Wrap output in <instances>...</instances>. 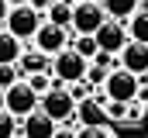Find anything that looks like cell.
<instances>
[{
  "label": "cell",
  "mask_w": 148,
  "mask_h": 138,
  "mask_svg": "<svg viewBox=\"0 0 148 138\" xmlns=\"http://www.w3.org/2000/svg\"><path fill=\"white\" fill-rule=\"evenodd\" d=\"M138 86H141V79L138 76H131L127 69H110L107 72V79H103V100H114V104H131L138 97Z\"/></svg>",
  "instance_id": "cell-1"
},
{
  "label": "cell",
  "mask_w": 148,
  "mask_h": 138,
  "mask_svg": "<svg viewBox=\"0 0 148 138\" xmlns=\"http://www.w3.org/2000/svg\"><path fill=\"white\" fill-rule=\"evenodd\" d=\"M86 59L83 55H76L73 48H62V52H55L52 55V79L55 83H83V76H86Z\"/></svg>",
  "instance_id": "cell-2"
},
{
  "label": "cell",
  "mask_w": 148,
  "mask_h": 138,
  "mask_svg": "<svg viewBox=\"0 0 148 138\" xmlns=\"http://www.w3.org/2000/svg\"><path fill=\"white\" fill-rule=\"evenodd\" d=\"M38 110H41V114H48L55 124H66V121L76 114V104H73V97L66 93V86H52L48 93H41V97H38Z\"/></svg>",
  "instance_id": "cell-3"
},
{
  "label": "cell",
  "mask_w": 148,
  "mask_h": 138,
  "mask_svg": "<svg viewBox=\"0 0 148 138\" xmlns=\"http://www.w3.org/2000/svg\"><path fill=\"white\" fill-rule=\"evenodd\" d=\"M3 110H7L10 117H28L31 110H38V93L24 83V79H17L14 86L3 90Z\"/></svg>",
  "instance_id": "cell-4"
},
{
  "label": "cell",
  "mask_w": 148,
  "mask_h": 138,
  "mask_svg": "<svg viewBox=\"0 0 148 138\" xmlns=\"http://www.w3.org/2000/svg\"><path fill=\"white\" fill-rule=\"evenodd\" d=\"M38 24H41V14L31 10L28 3H21V7H10V14L3 21V31H10L17 41H28V38H35Z\"/></svg>",
  "instance_id": "cell-5"
},
{
  "label": "cell",
  "mask_w": 148,
  "mask_h": 138,
  "mask_svg": "<svg viewBox=\"0 0 148 138\" xmlns=\"http://www.w3.org/2000/svg\"><path fill=\"white\" fill-rule=\"evenodd\" d=\"M103 21H107V14H103L100 3H93V0H79V3H73V21H69V28H73L76 34H93Z\"/></svg>",
  "instance_id": "cell-6"
},
{
  "label": "cell",
  "mask_w": 148,
  "mask_h": 138,
  "mask_svg": "<svg viewBox=\"0 0 148 138\" xmlns=\"http://www.w3.org/2000/svg\"><path fill=\"white\" fill-rule=\"evenodd\" d=\"M93 41H97V52H107V55H117L124 45H127V31L121 21H103L97 31H93Z\"/></svg>",
  "instance_id": "cell-7"
},
{
  "label": "cell",
  "mask_w": 148,
  "mask_h": 138,
  "mask_svg": "<svg viewBox=\"0 0 148 138\" xmlns=\"http://www.w3.org/2000/svg\"><path fill=\"white\" fill-rule=\"evenodd\" d=\"M31 41H35V48H38V52H45V55L52 59L55 52L69 48V31H66V28H55V24H48V21H41Z\"/></svg>",
  "instance_id": "cell-8"
},
{
  "label": "cell",
  "mask_w": 148,
  "mask_h": 138,
  "mask_svg": "<svg viewBox=\"0 0 148 138\" xmlns=\"http://www.w3.org/2000/svg\"><path fill=\"white\" fill-rule=\"evenodd\" d=\"M103 97H86V100L76 104V121L79 128H107V114H103Z\"/></svg>",
  "instance_id": "cell-9"
},
{
  "label": "cell",
  "mask_w": 148,
  "mask_h": 138,
  "mask_svg": "<svg viewBox=\"0 0 148 138\" xmlns=\"http://www.w3.org/2000/svg\"><path fill=\"white\" fill-rule=\"evenodd\" d=\"M117 59H121V69H127L131 76H145L148 72V45L127 41V45L117 52Z\"/></svg>",
  "instance_id": "cell-10"
},
{
  "label": "cell",
  "mask_w": 148,
  "mask_h": 138,
  "mask_svg": "<svg viewBox=\"0 0 148 138\" xmlns=\"http://www.w3.org/2000/svg\"><path fill=\"white\" fill-rule=\"evenodd\" d=\"M55 128H59V124H55L48 114H41V110H31L28 117H21V135L24 138H52Z\"/></svg>",
  "instance_id": "cell-11"
},
{
  "label": "cell",
  "mask_w": 148,
  "mask_h": 138,
  "mask_svg": "<svg viewBox=\"0 0 148 138\" xmlns=\"http://www.w3.org/2000/svg\"><path fill=\"white\" fill-rule=\"evenodd\" d=\"M100 7H103V14L110 21H121V24L131 14H138V0H100Z\"/></svg>",
  "instance_id": "cell-12"
},
{
  "label": "cell",
  "mask_w": 148,
  "mask_h": 138,
  "mask_svg": "<svg viewBox=\"0 0 148 138\" xmlns=\"http://www.w3.org/2000/svg\"><path fill=\"white\" fill-rule=\"evenodd\" d=\"M17 59H21V41L0 28V66H17Z\"/></svg>",
  "instance_id": "cell-13"
},
{
  "label": "cell",
  "mask_w": 148,
  "mask_h": 138,
  "mask_svg": "<svg viewBox=\"0 0 148 138\" xmlns=\"http://www.w3.org/2000/svg\"><path fill=\"white\" fill-rule=\"evenodd\" d=\"M17 62H21V69H24L28 76H31V72H48V69H52V59H48L45 52H38V48L21 52V59H17Z\"/></svg>",
  "instance_id": "cell-14"
},
{
  "label": "cell",
  "mask_w": 148,
  "mask_h": 138,
  "mask_svg": "<svg viewBox=\"0 0 148 138\" xmlns=\"http://www.w3.org/2000/svg\"><path fill=\"white\" fill-rule=\"evenodd\" d=\"M45 14H48V24H55V28H66V31H69V21H73V3H69V0H55Z\"/></svg>",
  "instance_id": "cell-15"
},
{
  "label": "cell",
  "mask_w": 148,
  "mask_h": 138,
  "mask_svg": "<svg viewBox=\"0 0 148 138\" xmlns=\"http://www.w3.org/2000/svg\"><path fill=\"white\" fill-rule=\"evenodd\" d=\"M124 31H127V41H141V45H148V14H141V10L131 14Z\"/></svg>",
  "instance_id": "cell-16"
},
{
  "label": "cell",
  "mask_w": 148,
  "mask_h": 138,
  "mask_svg": "<svg viewBox=\"0 0 148 138\" xmlns=\"http://www.w3.org/2000/svg\"><path fill=\"white\" fill-rule=\"evenodd\" d=\"M69 48H73L76 55H83L86 62H90V59L97 55V41H93V34H76V38H73V45H69Z\"/></svg>",
  "instance_id": "cell-17"
},
{
  "label": "cell",
  "mask_w": 148,
  "mask_h": 138,
  "mask_svg": "<svg viewBox=\"0 0 148 138\" xmlns=\"http://www.w3.org/2000/svg\"><path fill=\"white\" fill-rule=\"evenodd\" d=\"M107 72H110V69H103V66H97V62H90V66H86V76H83V83H86L90 90H97V86H103Z\"/></svg>",
  "instance_id": "cell-18"
},
{
  "label": "cell",
  "mask_w": 148,
  "mask_h": 138,
  "mask_svg": "<svg viewBox=\"0 0 148 138\" xmlns=\"http://www.w3.org/2000/svg\"><path fill=\"white\" fill-rule=\"evenodd\" d=\"M24 83H28V86H31V90H35L38 97H41V93H48V90H52V79H48V72H31V76H28V79H24Z\"/></svg>",
  "instance_id": "cell-19"
},
{
  "label": "cell",
  "mask_w": 148,
  "mask_h": 138,
  "mask_svg": "<svg viewBox=\"0 0 148 138\" xmlns=\"http://www.w3.org/2000/svg\"><path fill=\"white\" fill-rule=\"evenodd\" d=\"M124 121H127V124H138V121H145V104L131 100V104H127V110H124Z\"/></svg>",
  "instance_id": "cell-20"
},
{
  "label": "cell",
  "mask_w": 148,
  "mask_h": 138,
  "mask_svg": "<svg viewBox=\"0 0 148 138\" xmlns=\"http://www.w3.org/2000/svg\"><path fill=\"white\" fill-rule=\"evenodd\" d=\"M14 131H17V121L7 110H0V138H14Z\"/></svg>",
  "instance_id": "cell-21"
},
{
  "label": "cell",
  "mask_w": 148,
  "mask_h": 138,
  "mask_svg": "<svg viewBox=\"0 0 148 138\" xmlns=\"http://www.w3.org/2000/svg\"><path fill=\"white\" fill-rule=\"evenodd\" d=\"M17 83V66H0V90Z\"/></svg>",
  "instance_id": "cell-22"
},
{
  "label": "cell",
  "mask_w": 148,
  "mask_h": 138,
  "mask_svg": "<svg viewBox=\"0 0 148 138\" xmlns=\"http://www.w3.org/2000/svg\"><path fill=\"white\" fill-rule=\"evenodd\" d=\"M66 93L73 97V104H79V100H86V97H90L93 90H90L86 83H69V90H66Z\"/></svg>",
  "instance_id": "cell-23"
},
{
  "label": "cell",
  "mask_w": 148,
  "mask_h": 138,
  "mask_svg": "<svg viewBox=\"0 0 148 138\" xmlns=\"http://www.w3.org/2000/svg\"><path fill=\"white\" fill-rule=\"evenodd\" d=\"M76 138H114L110 128H76Z\"/></svg>",
  "instance_id": "cell-24"
},
{
  "label": "cell",
  "mask_w": 148,
  "mask_h": 138,
  "mask_svg": "<svg viewBox=\"0 0 148 138\" xmlns=\"http://www.w3.org/2000/svg\"><path fill=\"white\" fill-rule=\"evenodd\" d=\"M52 138H76V131H73V128H55Z\"/></svg>",
  "instance_id": "cell-25"
},
{
  "label": "cell",
  "mask_w": 148,
  "mask_h": 138,
  "mask_svg": "<svg viewBox=\"0 0 148 138\" xmlns=\"http://www.w3.org/2000/svg\"><path fill=\"white\" fill-rule=\"evenodd\" d=\"M7 14H10V3H7V0H0V24L7 21Z\"/></svg>",
  "instance_id": "cell-26"
},
{
  "label": "cell",
  "mask_w": 148,
  "mask_h": 138,
  "mask_svg": "<svg viewBox=\"0 0 148 138\" xmlns=\"http://www.w3.org/2000/svg\"><path fill=\"white\" fill-rule=\"evenodd\" d=\"M7 3H10V7H21V3H28V0H7Z\"/></svg>",
  "instance_id": "cell-27"
},
{
  "label": "cell",
  "mask_w": 148,
  "mask_h": 138,
  "mask_svg": "<svg viewBox=\"0 0 148 138\" xmlns=\"http://www.w3.org/2000/svg\"><path fill=\"white\" fill-rule=\"evenodd\" d=\"M0 110H3V90H0Z\"/></svg>",
  "instance_id": "cell-28"
},
{
  "label": "cell",
  "mask_w": 148,
  "mask_h": 138,
  "mask_svg": "<svg viewBox=\"0 0 148 138\" xmlns=\"http://www.w3.org/2000/svg\"><path fill=\"white\" fill-rule=\"evenodd\" d=\"M145 121H148V104H145Z\"/></svg>",
  "instance_id": "cell-29"
},
{
  "label": "cell",
  "mask_w": 148,
  "mask_h": 138,
  "mask_svg": "<svg viewBox=\"0 0 148 138\" xmlns=\"http://www.w3.org/2000/svg\"><path fill=\"white\" fill-rule=\"evenodd\" d=\"M93 3H100V0H93Z\"/></svg>",
  "instance_id": "cell-30"
},
{
  "label": "cell",
  "mask_w": 148,
  "mask_h": 138,
  "mask_svg": "<svg viewBox=\"0 0 148 138\" xmlns=\"http://www.w3.org/2000/svg\"><path fill=\"white\" fill-rule=\"evenodd\" d=\"M69 3H73V0H69Z\"/></svg>",
  "instance_id": "cell-31"
}]
</instances>
